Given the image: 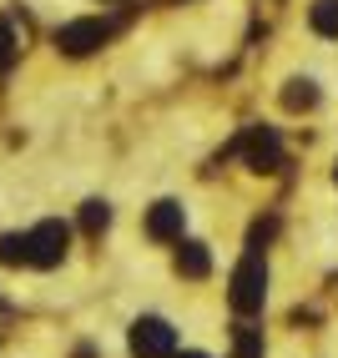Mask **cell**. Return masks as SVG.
<instances>
[{
    "label": "cell",
    "instance_id": "7c38bea8",
    "mask_svg": "<svg viewBox=\"0 0 338 358\" xmlns=\"http://www.w3.org/2000/svg\"><path fill=\"white\" fill-rule=\"evenodd\" d=\"M0 262H10V268H15V262H26V237H15V232L0 237Z\"/></svg>",
    "mask_w": 338,
    "mask_h": 358
},
{
    "label": "cell",
    "instance_id": "30bf717a",
    "mask_svg": "<svg viewBox=\"0 0 338 358\" xmlns=\"http://www.w3.org/2000/svg\"><path fill=\"white\" fill-rule=\"evenodd\" d=\"M106 222H111V207L106 202H86L81 207V227L86 232H106Z\"/></svg>",
    "mask_w": 338,
    "mask_h": 358
},
{
    "label": "cell",
    "instance_id": "5bb4252c",
    "mask_svg": "<svg viewBox=\"0 0 338 358\" xmlns=\"http://www.w3.org/2000/svg\"><path fill=\"white\" fill-rule=\"evenodd\" d=\"M273 232H278V222H273V217H268V222H258V227H253V248L262 252V243H268Z\"/></svg>",
    "mask_w": 338,
    "mask_h": 358
},
{
    "label": "cell",
    "instance_id": "7a4b0ae2",
    "mask_svg": "<svg viewBox=\"0 0 338 358\" xmlns=\"http://www.w3.org/2000/svg\"><path fill=\"white\" fill-rule=\"evenodd\" d=\"M66 243H71V227L66 222H41L26 232V262H36V268H56V262L66 257Z\"/></svg>",
    "mask_w": 338,
    "mask_h": 358
},
{
    "label": "cell",
    "instance_id": "8992f818",
    "mask_svg": "<svg viewBox=\"0 0 338 358\" xmlns=\"http://www.w3.org/2000/svg\"><path fill=\"white\" fill-rule=\"evenodd\" d=\"M182 202H157L152 207V217H147V232L157 237V243H177L182 237Z\"/></svg>",
    "mask_w": 338,
    "mask_h": 358
},
{
    "label": "cell",
    "instance_id": "9a60e30c",
    "mask_svg": "<svg viewBox=\"0 0 338 358\" xmlns=\"http://www.w3.org/2000/svg\"><path fill=\"white\" fill-rule=\"evenodd\" d=\"M182 358H207V353H182Z\"/></svg>",
    "mask_w": 338,
    "mask_h": 358
},
{
    "label": "cell",
    "instance_id": "8fae6325",
    "mask_svg": "<svg viewBox=\"0 0 338 358\" xmlns=\"http://www.w3.org/2000/svg\"><path fill=\"white\" fill-rule=\"evenodd\" d=\"M237 358H262V333L258 328H237Z\"/></svg>",
    "mask_w": 338,
    "mask_h": 358
},
{
    "label": "cell",
    "instance_id": "52a82bcc",
    "mask_svg": "<svg viewBox=\"0 0 338 358\" xmlns=\"http://www.w3.org/2000/svg\"><path fill=\"white\" fill-rule=\"evenodd\" d=\"M177 268H182V278H207L212 257H207V248H202V243H182V252H177Z\"/></svg>",
    "mask_w": 338,
    "mask_h": 358
},
{
    "label": "cell",
    "instance_id": "5b68a950",
    "mask_svg": "<svg viewBox=\"0 0 338 358\" xmlns=\"http://www.w3.org/2000/svg\"><path fill=\"white\" fill-rule=\"evenodd\" d=\"M243 147H248V166H253V172H273V166H278V136L268 127H253L243 136Z\"/></svg>",
    "mask_w": 338,
    "mask_h": 358
},
{
    "label": "cell",
    "instance_id": "4fadbf2b",
    "mask_svg": "<svg viewBox=\"0 0 338 358\" xmlns=\"http://www.w3.org/2000/svg\"><path fill=\"white\" fill-rule=\"evenodd\" d=\"M10 56H15V31H10V26H0V66H6Z\"/></svg>",
    "mask_w": 338,
    "mask_h": 358
},
{
    "label": "cell",
    "instance_id": "3957f363",
    "mask_svg": "<svg viewBox=\"0 0 338 358\" xmlns=\"http://www.w3.org/2000/svg\"><path fill=\"white\" fill-rule=\"evenodd\" d=\"M132 353L136 358H172L177 353V333L162 318H136L132 323Z\"/></svg>",
    "mask_w": 338,
    "mask_h": 358
},
{
    "label": "cell",
    "instance_id": "6da1fadb",
    "mask_svg": "<svg viewBox=\"0 0 338 358\" xmlns=\"http://www.w3.org/2000/svg\"><path fill=\"white\" fill-rule=\"evenodd\" d=\"M262 298H268V268H262V252L253 248L232 273V308L237 313H258Z\"/></svg>",
    "mask_w": 338,
    "mask_h": 358
},
{
    "label": "cell",
    "instance_id": "ba28073f",
    "mask_svg": "<svg viewBox=\"0 0 338 358\" xmlns=\"http://www.w3.org/2000/svg\"><path fill=\"white\" fill-rule=\"evenodd\" d=\"M308 26L318 31V36H338V0H313Z\"/></svg>",
    "mask_w": 338,
    "mask_h": 358
},
{
    "label": "cell",
    "instance_id": "9c48e42d",
    "mask_svg": "<svg viewBox=\"0 0 338 358\" xmlns=\"http://www.w3.org/2000/svg\"><path fill=\"white\" fill-rule=\"evenodd\" d=\"M313 101H318L313 81H288V91H283V106H288V111H308Z\"/></svg>",
    "mask_w": 338,
    "mask_h": 358
},
{
    "label": "cell",
    "instance_id": "277c9868",
    "mask_svg": "<svg viewBox=\"0 0 338 358\" xmlns=\"http://www.w3.org/2000/svg\"><path fill=\"white\" fill-rule=\"evenodd\" d=\"M111 31H116L111 20H71V26L56 31V45L66 56H86V51H96V45H106Z\"/></svg>",
    "mask_w": 338,
    "mask_h": 358
}]
</instances>
